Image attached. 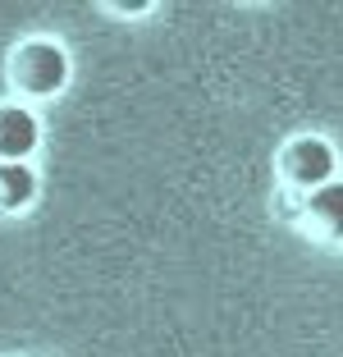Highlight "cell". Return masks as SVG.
I'll return each mask as SVG.
<instances>
[{
	"label": "cell",
	"mask_w": 343,
	"mask_h": 357,
	"mask_svg": "<svg viewBox=\"0 0 343 357\" xmlns=\"http://www.w3.org/2000/svg\"><path fill=\"white\" fill-rule=\"evenodd\" d=\"M42 147V119L19 101H0V165H28Z\"/></svg>",
	"instance_id": "cell-3"
},
{
	"label": "cell",
	"mask_w": 343,
	"mask_h": 357,
	"mask_svg": "<svg viewBox=\"0 0 343 357\" xmlns=\"http://www.w3.org/2000/svg\"><path fill=\"white\" fill-rule=\"evenodd\" d=\"M69 74H73L69 51L55 37H32V42L14 46V55H10V83L23 96H37V101L60 96L69 87Z\"/></svg>",
	"instance_id": "cell-1"
},
{
	"label": "cell",
	"mask_w": 343,
	"mask_h": 357,
	"mask_svg": "<svg viewBox=\"0 0 343 357\" xmlns=\"http://www.w3.org/2000/svg\"><path fill=\"white\" fill-rule=\"evenodd\" d=\"M280 169H284V178H289L293 188L316 192V188H325V183L339 178V151H334V142L312 137V133L293 137L289 147L280 151Z\"/></svg>",
	"instance_id": "cell-2"
},
{
	"label": "cell",
	"mask_w": 343,
	"mask_h": 357,
	"mask_svg": "<svg viewBox=\"0 0 343 357\" xmlns=\"http://www.w3.org/2000/svg\"><path fill=\"white\" fill-rule=\"evenodd\" d=\"M307 225H312L321 238L343 243V178L307 192Z\"/></svg>",
	"instance_id": "cell-4"
},
{
	"label": "cell",
	"mask_w": 343,
	"mask_h": 357,
	"mask_svg": "<svg viewBox=\"0 0 343 357\" xmlns=\"http://www.w3.org/2000/svg\"><path fill=\"white\" fill-rule=\"evenodd\" d=\"M42 178L32 165H0V215H19L37 202Z\"/></svg>",
	"instance_id": "cell-5"
}]
</instances>
